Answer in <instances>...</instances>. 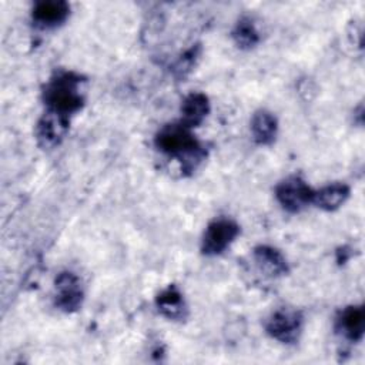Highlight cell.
Here are the masks:
<instances>
[{
    "label": "cell",
    "mask_w": 365,
    "mask_h": 365,
    "mask_svg": "<svg viewBox=\"0 0 365 365\" xmlns=\"http://www.w3.org/2000/svg\"><path fill=\"white\" fill-rule=\"evenodd\" d=\"M80 77L73 73H58L44 90V101L51 113L66 115L77 111L83 104Z\"/></svg>",
    "instance_id": "6da1fadb"
},
{
    "label": "cell",
    "mask_w": 365,
    "mask_h": 365,
    "mask_svg": "<svg viewBox=\"0 0 365 365\" xmlns=\"http://www.w3.org/2000/svg\"><path fill=\"white\" fill-rule=\"evenodd\" d=\"M155 144L161 151L177 155L185 161H191V158L198 160L201 157L200 145L185 124H168L163 127L155 137Z\"/></svg>",
    "instance_id": "7a4b0ae2"
},
{
    "label": "cell",
    "mask_w": 365,
    "mask_h": 365,
    "mask_svg": "<svg viewBox=\"0 0 365 365\" xmlns=\"http://www.w3.org/2000/svg\"><path fill=\"white\" fill-rule=\"evenodd\" d=\"M301 322H302V318L298 311L282 308L275 311L269 317V319L267 321V331L272 338L281 342L291 344L297 341L299 335Z\"/></svg>",
    "instance_id": "3957f363"
},
{
    "label": "cell",
    "mask_w": 365,
    "mask_h": 365,
    "mask_svg": "<svg viewBox=\"0 0 365 365\" xmlns=\"http://www.w3.org/2000/svg\"><path fill=\"white\" fill-rule=\"evenodd\" d=\"M238 234V225L231 220H217L211 222L204 234L202 251L215 255L224 251Z\"/></svg>",
    "instance_id": "277c9868"
},
{
    "label": "cell",
    "mask_w": 365,
    "mask_h": 365,
    "mask_svg": "<svg viewBox=\"0 0 365 365\" xmlns=\"http://www.w3.org/2000/svg\"><path fill=\"white\" fill-rule=\"evenodd\" d=\"M277 198L288 211H299L314 198V194L304 180L289 177L277 187Z\"/></svg>",
    "instance_id": "5b68a950"
},
{
    "label": "cell",
    "mask_w": 365,
    "mask_h": 365,
    "mask_svg": "<svg viewBox=\"0 0 365 365\" xmlns=\"http://www.w3.org/2000/svg\"><path fill=\"white\" fill-rule=\"evenodd\" d=\"M57 299L56 304L63 311H74L80 307L83 292L78 279L71 272H63L56 279Z\"/></svg>",
    "instance_id": "8992f818"
},
{
    "label": "cell",
    "mask_w": 365,
    "mask_h": 365,
    "mask_svg": "<svg viewBox=\"0 0 365 365\" xmlns=\"http://www.w3.org/2000/svg\"><path fill=\"white\" fill-rule=\"evenodd\" d=\"M68 14V6L64 1H40L33 10L34 20L44 27L60 24Z\"/></svg>",
    "instance_id": "52a82bcc"
},
{
    "label": "cell",
    "mask_w": 365,
    "mask_h": 365,
    "mask_svg": "<svg viewBox=\"0 0 365 365\" xmlns=\"http://www.w3.org/2000/svg\"><path fill=\"white\" fill-rule=\"evenodd\" d=\"M338 328L351 341H359L364 335L365 328V314L361 307H349L346 308L339 319Z\"/></svg>",
    "instance_id": "ba28073f"
},
{
    "label": "cell",
    "mask_w": 365,
    "mask_h": 365,
    "mask_svg": "<svg viewBox=\"0 0 365 365\" xmlns=\"http://www.w3.org/2000/svg\"><path fill=\"white\" fill-rule=\"evenodd\" d=\"M254 257L259 268L267 274L272 277L282 275L288 271L285 258L279 254V251L271 248V247H258L254 251Z\"/></svg>",
    "instance_id": "9c48e42d"
},
{
    "label": "cell",
    "mask_w": 365,
    "mask_h": 365,
    "mask_svg": "<svg viewBox=\"0 0 365 365\" xmlns=\"http://www.w3.org/2000/svg\"><path fill=\"white\" fill-rule=\"evenodd\" d=\"M208 110H210L208 98L204 94L201 93L190 94L181 106L184 124L187 127L200 124L204 120V117L208 114Z\"/></svg>",
    "instance_id": "30bf717a"
},
{
    "label": "cell",
    "mask_w": 365,
    "mask_h": 365,
    "mask_svg": "<svg viewBox=\"0 0 365 365\" xmlns=\"http://www.w3.org/2000/svg\"><path fill=\"white\" fill-rule=\"evenodd\" d=\"M67 128V121L64 115L48 113L40 123H38V138L44 143V145L56 144L64 134Z\"/></svg>",
    "instance_id": "8fae6325"
},
{
    "label": "cell",
    "mask_w": 365,
    "mask_h": 365,
    "mask_svg": "<svg viewBox=\"0 0 365 365\" xmlns=\"http://www.w3.org/2000/svg\"><path fill=\"white\" fill-rule=\"evenodd\" d=\"M251 130L254 140L259 144H269L277 134V120L268 111H258L252 117Z\"/></svg>",
    "instance_id": "7c38bea8"
},
{
    "label": "cell",
    "mask_w": 365,
    "mask_h": 365,
    "mask_svg": "<svg viewBox=\"0 0 365 365\" xmlns=\"http://www.w3.org/2000/svg\"><path fill=\"white\" fill-rule=\"evenodd\" d=\"M349 195V188L345 184L335 182L331 185L324 187L317 194H314V201L318 204V207L324 210H335L338 208Z\"/></svg>",
    "instance_id": "4fadbf2b"
},
{
    "label": "cell",
    "mask_w": 365,
    "mask_h": 365,
    "mask_svg": "<svg viewBox=\"0 0 365 365\" xmlns=\"http://www.w3.org/2000/svg\"><path fill=\"white\" fill-rule=\"evenodd\" d=\"M157 307L163 315L171 319H181L185 315L184 299L174 287L165 289L158 295Z\"/></svg>",
    "instance_id": "5bb4252c"
},
{
    "label": "cell",
    "mask_w": 365,
    "mask_h": 365,
    "mask_svg": "<svg viewBox=\"0 0 365 365\" xmlns=\"http://www.w3.org/2000/svg\"><path fill=\"white\" fill-rule=\"evenodd\" d=\"M234 38L241 47H252L258 41V33L250 20H241L234 30Z\"/></svg>",
    "instance_id": "9a60e30c"
},
{
    "label": "cell",
    "mask_w": 365,
    "mask_h": 365,
    "mask_svg": "<svg viewBox=\"0 0 365 365\" xmlns=\"http://www.w3.org/2000/svg\"><path fill=\"white\" fill-rule=\"evenodd\" d=\"M195 57H197V51H195V50H190V51H188L185 56H182V58L177 63L175 71H177L178 74H182V76H184L187 71L191 70Z\"/></svg>",
    "instance_id": "2e32d148"
}]
</instances>
